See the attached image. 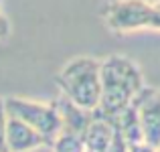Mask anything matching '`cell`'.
I'll return each mask as SVG.
<instances>
[{"label":"cell","instance_id":"obj_10","mask_svg":"<svg viewBox=\"0 0 160 152\" xmlns=\"http://www.w3.org/2000/svg\"><path fill=\"white\" fill-rule=\"evenodd\" d=\"M6 128H8L6 99L0 98V152H8V148H6Z\"/></svg>","mask_w":160,"mask_h":152},{"label":"cell","instance_id":"obj_15","mask_svg":"<svg viewBox=\"0 0 160 152\" xmlns=\"http://www.w3.org/2000/svg\"><path fill=\"white\" fill-rule=\"evenodd\" d=\"M154 4H156V6H158V8H160V0H158V2H154Z\"/></svg>","mask_w":160,"mask_h":152},{"label":"cell","instance_id":"obj_5","mask_svg":"<svg viewBox=\"0 0 160 152\" xmlns=\"http://www.w3.org/2000/svg\"><path fill=\"white\" fill-rule=\"evenodd\" d=\"M134 108L140 120L144 140L160 146V87L144 85V89L134 99Z\"/></svg>","mask_w":160,"mask_h":152},{"label":"cell","instance_id":"obj_4","mask_svg":"<svg viewBox=\"0 0 160 152\" xmlns=\"http://www.w3.org/2000/svg\"><path fill=\"white\" fill-rule=\"evenodd\" d=\"M6 99V109L10 116L20 118L28 126L41 132L49 142L55 140L61 132V118L57 114L55 104H43V101L27 99V98H4Z\"/></svg>","mask_w":160,"mask_h":152},{"label":"cell","instance_id":"obj_16","mask_svg":"<svg viewBox=\"0 0 160 152\" xmlns=\"http://www.w3.org/2000/svg\"><path fill=\"white\" fill-rule=\"evenodd\" d=\"M85 152H89V150H85Z\"/></svg>","mask_w":160,"mask_h":152},{"label":"cell","instance_id":"obj_3","mask_svg":"<svg viewBox=\"0 0 160 152\" xmlns=\"http://www.w3.org/2000/svg\"><path fill=\"white\" fill-rule=\"evenodd\" d=\"M158 8L148 0H109L102 8V18L116 33L154 28Z\"/></svg>","mask_w":160,"mask_h":152},{"label":"cell","instance_id":"obj_8","mask_svg":"<svg viewBox=\"0 0 160 152\" xmlns=\"http://www.w3.org/2000/svg\"><path fill=\"white\" fill-rule=\"evenodd\" d=\"M116 132H118V130H116V126H113L112 122L95 114L93 120H91V124L87 126L85 134H83L85 148L89 150V152H106L108 146L112 144Z\"/></svg>","mask_w":160,"mask_h":152},{"label":"cell","instance_id":"obj_1","mask_svg":"<svg viewBox=\"0 0 160 152\" xmlns=\"http://www.w3.org/2000/svg\"><path fill=\"white\" fill-rule=\"evenodd\" d=\"M144 85L142 71L132 59L126 55H109L102 61V99L93 112L113 124V120L134 104Z\"/></svg>","mask_w":160,"mask_h":152},{"label":"cell","instance_id":"obj_9","mask_svg":"<svg viewBox=\"0 0 160 152\" xmlns=\"http://www.w3.org/2000/svg\"><path fill=\"white\" fill-rule=\"evenodd\" d=\"M53 152H85V142H83V136H77V134L71 132H59L55 136V140L51 142Z\"/></svg>","mask_w":160,"mask_h":152},{"label":"cell","instance_id":"obj_7","mask_svg":"<svg viewBox=\"0 0 160 152\" xmlns=\"http://www.w3.org/2000/svg\"><path fill=\"white\" fill-rule=\"evenodd\" d=\"M53 104L57 108L59 118H61V132H71V134H77V136H83L87 126L91 124V120L95 116L93 109L81 108L79 104H75L73 99H69L63 94Z\"/></svg>","mask_w":160,"mask_h":152},{"label":"cell","instance_id":"obj_13","mask_svg":"<svg viewBox=\"0 0 160 152\" xmlns=\"http://www.w3.org/2000/svg\"><path fill=\"white\" fill-rule=\"evenodd\" d=\"M8 35H10V20H8L6 14L0 10V41L6 39Z\"/></svg>","mask_w":160,"mask_h":152},{"label":"cell","instance_id":"obj_12","mask_svg":"<svg viewBox=\"0 0 160 152\" xmlns=\"http://www.w3.org/2000/svg\"><path fill=\"white\" fill-rule=\"evenodd\" d=\"M130 152H160V146H154L150 142L142 140L136 142V144H130Z\"/></svg>","mask_w":160,"mask_h":152},{"label":"cell","instance_id":"obj_14","mask_svg":"<svg viewBox=\"0 0 160 152\" xmlns=\"http://www.w3.org/2000/svg\"><path fill=\"white\" fill-rule=\"evenodd\" d=\"M31 152H53V148H51V144H47V146H39V148H35Z\"/></svg>","mask_w":160,"mask_h":152},{"label":"cell","instance_id":"obj_11","mask_svg":"<svg viewBox=\"0 0 160 152\" xmlns=\"http://www.w3.org/2000/svg\"><path fill=\"white\" fill-rule=\"evenodd\" d=\"M106 152H130V144L126 142V138L122 136L120 132H116V136H113L112 144L108 146Z\"/></svg>","mask_w":160,"mask_h":152},{"label":"cell","instance_id":"obj_6","mask_svg":"<svg viewBox=\"0 0 160 152\" xmlns=\"http://www.w3.org/2000/svg\"><path fill=\"white\" fill-rule=\"evenodd\" d=\"M51 142L37 132L32 126L22 122L20 118L8 114V128H6V148L8 152H31L39 146H47Z\"/></svg>","mask_w":160,"mask_h":152},{"label":"cell","instance_id":"obj_2","mask_svg":"<svg viewBox=\"0 0 160 152\" xmlns=\"http://www.w3.org/2000/svg\"><path fill=\"white\" fill-rule=\"evenodd\" d=\"M57 85L63 95L81 108L95 109L102 99V61L93 57H75L59 71Z\"/></svg>","mask_w":160,"mask_h":152}]
</instances>
